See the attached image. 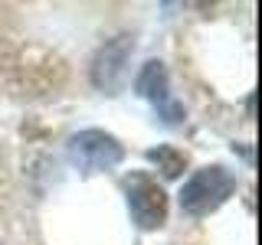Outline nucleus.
<instances>
[{
    "mask_svg": "<svg viewBox=\"0 0 262 245\" xmlns=\"http://www.w3.org/2000/svg\"><path fill=\"white\" fill-rule=\"evenodd\" d=\"M69 154L85 174H98V170H112L115 163H121L125 157V147L115 141L105 131H79L69 141Z\"/></svg>",
    "mask_w": 262,
    "mask_h": 245,
    "instance_id": "7ed1b4c3",
    "label": "nucleus"
},
{
    "mask_svg": "<svg viewBox=\"0 0 262 245\" xmlns=\"http://www.w3.org/2000/svg\"><path fill=\"white\" fill-rule=\"evenodd\" d=\"M135 88H138V95L147 98V102L158 108V114L167 121V125H177V121H184V108H180V102H174V98H170L164 62H158V59L144 62V69L138 72V79H135Z\"/></svg>",
    "mask_w": 262,
    "mask_h": 245,
    "instance_id": "20e7f679",
    "label": "nucleus"
},
{
    "mask_svg": "<svg viewBox=\"0 0 262 245\" xmlns=\"http://www.w3.org/2000/svg\"><path fill=\"white\" fill-rule=\"evenodd\" d=\"M131 49H135L131 36H118V39H112V43H105L98 49V56L92 62V82L98 88L115 92V88L125 82V62H128Z\"/></svg>",
    "mask_w": 262,
    "mask_h": 245,
    "instance_id": "39448f33",
    "label": "nucleus"
},
{
    "mask_svg": "<svg viewBox=\"0 0 262 245\" xmlns=\"http://www.w3.org/2000/svg\"><path fill=\"white\" fill-rule=\"evenodd\" d=\"M147 160L151 163H158V170L167 180H174V177H180L184 174V167H187V157L177 151V147H170V144H161V147H151L147 151Z\"/></svg>",
    "mask_w": 262,
    "mask_h": 245,
    "instance_id": "423d86ee",
    "label": "nucleus"
},
{
    "mask_svg": "<svg viewBox=\"0 0 262 245\" xmlns=\"http://www.w3.org/2000/svg\"><path fill=\"white\" fill-rule=\"evenodd\" d=\"M233 190H236V177L226 167H220V163L203 167L184 183V190H180V209L193 219H203L223 206L233 196Z\"/></svg>",
    "mask_w": 262,
    "mask_h": 245,
    "instance_id": "f257e3e1",
    "label": "nucleus"
},
{
    "mask_svg": "<svg viewBox=\"0 0 262 245\" xmlns=\"http://www.w3.org/2000/svg\"><path fill=\"white\" fill-rule=\"evenodd\" d=\"M128 193V209L141 229H161L167 219V196L158 186V180L147 174H131L125 180Z\"/></svg>",
    "mask_w": 262,
    "mask_h": 245,
    "instance_id": "f03ea898",
    "label": "nucleus"
}]
</instances>
